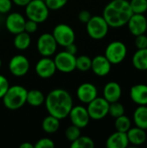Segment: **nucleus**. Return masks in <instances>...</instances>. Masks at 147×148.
<instances>
[{"label":"nucleus","instance_id":"obj_1","mask_svg":"<svg viewBox=\"0 0 147 148\" xmlns=\"http://www.w3.org/2000/svg\"><path fill=\"white\" fill-rule=\"evenodd\" d=\"M44 103L49 114L59 120L68 116L73 108V99L70 94L62 88H55L50 91L45 97Z\"/></svg>","mask_w":147,"mask_h":148},{"label":"nucleus","instance_id":"obj_2","mask_svg":"<svg viewBox=\"0 0 147 148\" xmlns=\"http://www.w3.org/2000/svg\"><path fill=\"white\" fill-rule=\"evenodd\" d=\"M133 14L128 0H112L104 8L102 16L109 27L120 28L127 23Z\"/></svg>","mask_w":147,"mask_h":148},{"label":"nucleus","instance_id":"obj_3","mask_svg":"<svg viewBox=\"0 0 147 148\" xmlns=\"http://www.w3.org/2000/svg\"><path fill=\"white\" fill-rule=\"evenodd\" d=\"M27 93L28 90L23 86H10L2 98L4 107L10 110H16L21 108L26 103Z\"/></svg>","mask_w":147,"mask_h":148},{"label":"nucleus","instance_id":"obj_4","mask_svg":"<svg viewBox=\"0 0 147 148\" xmlns=\"http://www.w3.org/2000/svg\"><path fill=\"white\" fill-rule=\"evenodd\" d=\"M25 14L28 19L40 23L48 19L49 9L42 0H31L25 6Z\"/></svg>","mask_w":147,"mask_h":148},{"label":"nucleus","instance_id":"obj_5","mask_svg":"<svg viewBox=\"0 0 147 148\" xmlns=\"http://www.w3.org/2000/svg\"><path fill=\"white\" fill-rule=\"evenodd\" d=\"M86 25L87 32L92 39L101 40L108 33L109 25L102 16H92Z\"/></svg>","mask_w":147,"mask_h":148},{"label":"nucleus","instance_id":"obj_6","mask_svg":"<svg viewBox=\"0 0 147 148\" xmlns=\"http://www.w3.org/2000/svg\"><path fill=\"white\" fill-rule=\"evenodd\" d=\"M127 54V48L123 42L113 41L110 42L105 50V56L112 64L122 62Z\"/></svg>","mask_w":147,"mask_h":148},{"label":"nucleus","instance_id":"obj_7","mask_svg":"<svg viewBox=\"0 0 147 148\" xmlns=\"http://www.w3.org/2000/svg\"><path fill=\"white\" fill-rule=\"evenodd\" d=\"M52 35L57 43V45L66 47L68 44L75 42V34L74 29L66 23L57 24L52 32Z\"/></svg>","mask_w":147,"mask_h":148},{"label":"nucleus","instance_id":"obj_8","mask_svg":"<svg viewBox=\"0 0 147 148\" xmlns=\"http://www.w3.org/2000/svg\"><path fill=\"white\" fill-rule=\"evenodd\" d=\"M109 102L104 97H96L88 104V113L90 119L99 121L108 114Z\"/></svg>","mask_w":147,"mask_h":148},{"label":"nucleus","instance_id":"obj_9","mask_svg":"<svg viewBox=\"0 0 147 148\" xmlns=\"http://www.w3.org/2000/svg\"><path fill=\"white\" fill-rule=\"evenodd\" d=\"M75 59L76 56L68 52L62 51L56 54L54 62L56 67V70L62 73H71L75 69Z\"/></svg>","mask_w":147,"mask_h":148},{"label":"nucleus","instance_id":"obj_10","mask_svg":"<svg viewBox=\"0 0 147 148\" xmlns=\"http://www.w3.org/2000/svg\"><path fill=\"white\" fill-rule=\"evenodd\" d=\"M57 49V43L52 34L43 33L37 40V50L42 56H51Z\"/></svg>","mask_w":147,"mask_h":148},{"label":"nucleus","instance_id":"obj_11","mask_svg":"<svg viewBox=\"0 0 147 148\" xmlns=\"http://www.w3.org/2000/svg\"><path fill=\"white\" fill-rule=\"evenodd\" d=\"M9 69L10 72L15 76H23L29 72V62L26 56L23 55H16L10 60Z\"/></svg>","mask_w":147,"mask_h":148},{"label":"nucleus","instance_id":"obj_12","mask_svg":"<svg viewBox=\"0 0 147 148\" xmlns=\"http://www.w3.org/2000/svg\"><path fill=\"white\" fill-rule=\"evenodd\" d=\"M68 116L73 125L78 127L79 128H85L90 121L89 114L86 108L82 106H73Z\"/></svg>","mask_w":147,"mask_h":148},{"label":"nucleus","instance_id":"obj_13","mask_svg":"<svg viewBox=\"0 0 147 148\" xmlns=\"http://www.w3.org/2000/svg\"><path fill=\"white\" fill-rule=\"evenodd\" d=\"M55 72L56 67L55 62L48 56H43L36 64V73L42 79H47L53 76Z\"/></svg>","mask_w":147,"mask_h":148},{"label":"nucleus","instance_id":"obj_14","mask_svg":"<svg viewBox=\"0 0 147 148\" xmlns=\"http://www.w3.org/2000/svg\"><path fill=\"white\" fill-rule=\"evenodd\" d=\"M126 24L130 32L134 36L146 32L147 18L144 14H133Z\"/></svg>","mask_w":147,"mask_h":148},{"label":"nucleus","instance_id":"obj_15","mask_svg":"<svg viewBox=\"0 0 147 148\" xmlns=\"http://www.w3.org/2000/svg\"><path fill=\"white\" fill-rule=\"evenodd\" d=\"M76 95L80 101L88 104L98 96V90L93 83L84 82L78 87L76 90Z\"/></svg>","mask_w":147,"mask_h":148},{"label":"nucleus","instance_id":"obj_16","mask_svg":"<svg viewBox=\"0 0 147 148\" xmlns=\"http://www.w3.org/2000/svg\"><path fill=\"white\" fill-rule=\"evenodd\" d=\"M25 22L26 20L24 19L23 15L17 12H14L8 15L5 21V26L9 32L16 35L24 31Z\"/></svg>","mask_w":147,"mask_h":148},{"label":"nucleus","instance_id":"obj_17","mask_svg":"<svg viewBox=\"0 0 147 148\" xmlns=\"http://www.w3.org/2000/svg\"><path fill=\"white\" fill-rule=\"evenodd\" d=\"M112 63L105 56H96L92 59L91 69L98 76H106L111 71Z\"/></svg>","mask_w":147,"mask_h":148},{"label":"nucleus","instance_id":"obj_18","mask_svg":"<svg viewBox=\"0 0 147 148\" xmlns=\"http://www.w3.org/2000/svg\"><path fill=\"white\" fill-rule=\"evenodd\" d=\"M122 95V88L120 85L116 82H107L103 89V97L109 102L119 101Z\"/></svg>","mask_w":147,"mask_h":148},{"label":"nucleus","instance_id":"obj_19","mask_svg":"<svg viewBox=\"0 0 147 148\" xmlns=\"http://www.w3.org/2000/svg\"><path fill=\"white\" fill-rule=\"evenodd\" d=\"M131 100L138 106H147V85L136 84L130 89Z\"/></svg>","mask_w":147,"mask_h":148},{"label":"nucleus","instance_id":"obj_20","mask_svg":"<svg viewBox=\"0 0 147 148\" xmlns=\"http://www.w3.org/2000/svg\"><path fill=\"white\" fill-rule=\"evenodd\" d=\"M128 146L129 141L126 133L119 131L112 134L106 141V147L107 148H126Z\"/></svg>","mask_w":147,"mask_h":148},{"label":"nucleus","instance_id":"obj_21","mask_svg":"<svg viewBox=\"0 0 147 148\" xmlns=\"http://www.w3.org/2000/svg\"><path fill=\"white\" fill-rule=\"evenodd\" d=\"M126 135L128 138L129 144H132L136 147L141 146L145 144L146 141L147 135L146 130L138 127H131V128L126 132Z\"/></svg>","mask_w":147,"mask_h":148},{"label":"nucleus","instance_id":"obj_22","mask_svg":"<svg viewBox=\"0 0 147 148\" xmlns=\"http://www.w3.org/2000/svg\"><path fill=\"white\" fill-rule=\"evenodd\" d=\"M132 62L133 67L141 71L147 70V49H138L133 56Z\"/></svg>","mask_w":147,"mask_h":148},{"label":"nucleus","instance_id":"obj_23","mask_svg":"<svg viewBox=\"0 0 147 148\" xmlns=\"http://www.w3.org/2000/svg\"><path fill=\"white\" fill-rule=\"evenodd\" d=\"M133 119L136 127L147 130V106H139L134 110Z\"/></svg>","mask_w":147,"mask_h":148},{"label":"nucleus","instance_id":"obj_24","mask_svg":"<svg viewBox=\"0 0 147 148\" xmlns=\"http://www.w3.org/2000/svg\"><path fill=\"white\" fill-rule=\"evenodd\" d=\"M42 130L47 134H54L60 127V120L51 114L45 117L42 123Z\"/></svg>","mask_w":147,"mask_h":148},{"label":"nucleus","instance_id":"obj_25","mask_svg":"<svg viewBox=\"0 0 147 148\" xmlns=\"http://www.w3.org/2000/svg\"><path fill=\"white\" fill-rule=\"evenodd\" d=\"M45 101V96L38 89H31L27 93L26 103L32 107H40Z\"/></svg>","mask_w":147,"mask_h":148},{"label":"nucleus","instance_id":"obj_26","mask_svg":"<svg viewBox=\"0 0 147 148\" xmlns=\"http://www.w3.org/2000/svg\"><path fill=\"white\" fill-rule=\"evenodd\" d=\"M31 42V38L29 33L23 31L15 35L14 38V46L19 50L27 49Z\"/></svg>","mask_w":147,"mask_h":148},{"label":"nucleus","instance_id":"obj_27","mask_svg":"<svg viewBox=\"0 0 147 148\" xmlns=\"http://www.w3.org/2000/svg\"><path fill=\"white\" fill-rule=\"evenodd\" d=\"M114 127H115L116 131L126 133L131 128L132 122H131V120L126 115L123 114L121 116L115 118Z\"/></svg>","mask_w":147,"mask_h":148},{"label":"nucleus","instance_id":"obj_28","mask_svg":"<svg viewBox=\"0 0 147 148\" xmlns=\"http://www.w3.org/2000/svg\"><path fill=\"white\" fill-rule=\"evenodd\" d=\"M92 59L88 56H79L75 59V69L81 71L86 72L91 69Z\"/></svg>","mask_w":147,"mask_h":148},{"label":"nucleus","instance_id":"obj_29","mask_svg":"<svg viewBox=\"0 0 147 148\" xmlns=\"http://www.w3.org/2000/svg\"><path fill=\"white\" fill-rule=\"evenodd\" d=\"M70 147L72 148H94V140L88 136H80L75 140L71 142Z\"/></svg>","mask_w":147,"mask_h":148},{"label":"nucleus","instance_id":"obj_30","mask_svg":"<svg viewBox=\"0 0 147 148\" xmlns=\"http://www.w3.org/2000/svg\"><path fill=\"white\" fill-rule=\"evenodd\" d=\"M129 3L133 14H144L147 11V0H131Z\"/></svg>","mask_w":147,"mask_h":148},{"label":"nucleus","instance_id":"obj_31","mask_svg":"<svg viewBox=\"0 0 147 148\" xmlns=\"http://www.w3.org/2000/svg\"><path fill=\"white\" fill-rule=\"evenodd\" d=\"M108 114H110L113 118H117L119 116H121V115L125 114V108L119 101L112 102L109 104Z\"/></svg>","mask_w":147,"mask_h":148},{"label":"nucleus","instance_id":"obj_32","mask_svg":"<svg viewBox=\"0 0 147 148\" xmlns=\"http://www.w3.org/2000/svg\"><path fill=\"white\" fill-rule=\"evenodd\" d=\"M65 136L67 138V140L70 142H73L74 140H75L78 137L81 136V128H79L78 127L75 126V125H71L69 126L66 131H65Z\"/></svg>","mask_w":147,"mask_h":148},{"label":"nucleus","instance_id":"obj_33","mask_svg":"<svg viewBox=\"0 0 147 148\" xmlns=\"http://www.w3.org/2000/svg\"><path fill=\"white\" fill-rule=\"evenodd\" d=\"M48 8L51 10H57L62 9L68 3V0H45Z\"/></svg>","mask_w":147,"mask_h":148},{"label":"nucleus","instance_id":"obj_34","mask_svg":"<svg viewBox=\"0 0 147 148\" xmlns=\"http://www.w3.org/2000/svg\"><path fill=\"white\" fill-rule=\"evenodd\" d=\"M36 148H53L55 147L54 141L49 138H42L34 145Z\"/></svg>","mask_w":147,"mask_h":148},{"label":"nucleus","instance_id":"obj_35","mask_svg":"<svg viewBox=\"0 0 147 148\" xmlns=\"http://www.w3.org/2000/svg\"><path fill=\"white\" fill-rule=\"evenodd\" d=\"M135 46L138 49H147V36H146L145 34L136 36Z\"/></svg>","mask_w":147,"mask_h":148},{"label":"nucleus","instance_id":"obj_36","mask_svg":"<svg viewBox=\"0 0 147 148\" xmlns=\"http://www.w3.org/2000/svg\"><path fill=\"white\" fill-rule=\"evenodd\" d=\"M37 28H38V23L33 20H30V19H28L26 22H25V24H24V31L29 33V34H31V33H34L37 30Z\"/></svg>","mask_w":147,"mask_h":148},{"label":"nucleus","instance_id":"obj_37","mask_svg":"<svg viewBox=\"0 0 147 148\" xmlns=\"http://www.w3.org/2000/svg\"><path fill=\"white\" fill-rule=\"evenodd\" d=\"M9 87H10V84L6 77L0 75V99L3 98V96L8 90Z\"/></svg>","mask_w":147,"mask_h":148},{"label":"nucleus","instance_id":"obj_38","mask_svg":"<svg viewBox=\"0 0 147 148\" xmlns=\"http://www.w3.org/2000/svg\"><path fill=\"white\" fill-rule=\"evenodd\" d=\"M12 7L11 0H0V13L5 14L10 12Z\"/></svg>","mask_w":147,"mask_h":148},{"label":"nucleus","instance_id":"obj_39","mask_svg":"<svg viewBox=\"0 0 147 148\" xmlns=\"http://www.w3.org/2000/svg\"><path fill=\"white\" fill-rule=\"evenodd\" d=\"M91 16H92L91 13L87 10H82L81 11H80V13L78 15L79 20L82 23H87L89 21V19L91 18Z\"/></svg>","mask_w":147,"mask_h":148},{"label":"nucleus","instance_id":"obj_40","mask_svg":"<svg viewBox=\"0 0 147 148\" xmlns=\"http://www.w3.org/2000/svg\"><path fill=\"white\" fill-rule=\"evenodd\" d=\"M65 50H66L67 52H68V53H70V54L75 56V54L77 53L78 49H77V46L75 44V42H73V43L68 44V46H66V47H65Z\"/></svg>","mask_w":147,"mask_h":148},{"label":"nucleus","instance_id":"obj_41","mask_svg":"<svg viewBox=\"0 0 147 148\" xmlns=\"http://www.w3.org/2000/svg\"><path fill=\"white\" fill-rule=\"evenodd\" d=\"M12 3L18 6H26L31 0H11Z\"/></svg>","mask_w":147,"mask_h":148},{"label":"nucleus","instance_id":"obj_42","mask_svg":"<svg viewBox=\"0 0 147 148\" xmlns=\"http://www.w3.org/2000/svg\"><path fill=\"white\" fill-rule=\"evenodd\" d=\"M20 148H34V145L29 142H23L20 145Z\"/></svg>","mask_w":147,"mask_h":148},{"label":"nucleus","instance_id":"obj_43","mask_svg":"<svg viewBox=\"0 0 147 148\" xmlns=\"http://www.w3.org/2000/svg\"><path fill=\"white\" fill-rule=\"evenodd\" d=\"M1 66H2V61H1V59H0V68H1Z\"/></svg>","mask_w":147,"mask_h":148},{"label":"nucleus","instance_id":"obj_44","mask_svg":"<svg viewBox=\"0 0 147 148\" xmlns=\"http://www.w3.org/2000/svg\"><path fill=\"white\" fill-rule=\"evenodd\" d=\"M146 147H147V139H146Z\"/></svg>","mask_w":147,"mask_h":148},{"label":"nucleus","instance_id":"obj_45","mask_svg":"<svg viewBox=\"0 0 147 148\" xmlns=\"http://www.w3.org/2000/svg\"><path fill=\"white\" fill-rule=\"evenodd\" d=\"M146 78H147V70H146Z\"/></svg>","mask_w":147,"mask_h":148},{"label":"nucleus","instance_id":"obj_46","mask_svg":"<svg viewBox=\"0 0 147 148\" xmlns=\"http://www.w3.org/2000/svg\"><path fill=\"white\" fill-rule=\"evenodd\" d=\"M42 1H45V0H42Z\"/></svg>","mask_w":147,"mask_h":148},{"label":"nucleus","instance_id":"obj_47","mask_svg":"<svg viewBox=\"0 0 147 148\" xmlns=\"http://www.w3.org/2000/svg\"><path fill=\"white\" fill-rule=\"evenodd\" d=\"M146 32H147V29H146Z\"/></svg>","mask_w":147,"mask_h":148}]
</instances>
